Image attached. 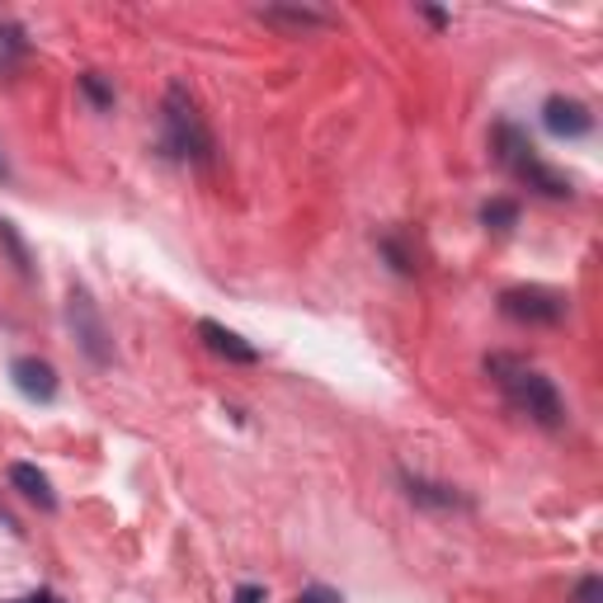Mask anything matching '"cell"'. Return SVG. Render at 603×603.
<instances>
[{"mask_svg": "<svg viewBox=\"0 0 603 603\" xmlns=\"http://www.w3.org/2000/svg\"><path fill=\"white\" fill-rule=\"evenodd\" d=\"M14 603H61L53 590H38V594H24V599H14Z\"/></svg>", "mask_w": 603, "mask_h": 603, "instance_id": "e0dca14e", "label": "cell"}, {"mask_svg": "<svg viewBox=\"0 0 603 603\" xmlns=\"http://www.w3.org/2000/svg\"><path fill=\"white\" fill-rule=\"evenodd\" d=\"M543 123L551 137H584L594 128V114L584 109L580 100H566V94H551V100L543 104Z\"/></svg>", "mask_w": 603, "mask_h": 603, "instance_id": "5b68a950", "label": "cell"}, {"mask_svg": "<svg viewBox=\"0 0 603 603\" xmlns=\"http://www.w3.org/2000/svg\"><path fill=\"white\" fill-rule=\"evenodd\" d=\"M81 90L94 100V109H114V90H109V86H104L94 71H86V76H81Z\"/></svg>", "mask_w": 603, "mask_h": 603, "instance_id": "7c38bea8", "label": "cell"}, {"mask_svg": "<svg viewBox=\"0 0 603 603\" xmlns=\"http://www.w3.org/2000/svg\"><path fill=\"white\" fill-rule=\"evenodd\" d=\"M500 311L519 326H557L566 316V297L551 288H510L500 297Z\"/></svg>", "mask_w": 603, "mask_h": 603, "instance_id": "3957f363", "label": "cell"}, {"mask_svg": "<svg viewBox=\"0 0 603 603\" xmlns=\"http://www.w3.org/2000/svg\"><path fill=\"white\" fill-rule=\"evenodd\" d=\"M67 316H71L76 340H81L86 354H90L94 363H109V335H104V321H100V311H94L90 293L76 288V293H71V307H67Z\"/></svg>", "mask_w": 603, "mask_h": 603, "instance_id": "277c9868", "label": "cell"}, {"mask_svg": "<svg viewBox=\"0 0 603 603\" xmlns=\"http://www.w3.org/2000/svg\"><path fill=\"white\" fill-rule=\"evenodd\" d=\"M0 241H5V246H10V255H14V264H20V269H24V274H29V255H24V246H20V236H14V227H10V221H0Z\"/></svg>", "mask_w": 603, "mask_h": 603, "instance_id": "4fadbf2b", "label": "cell"}, {"mask_svg": "<svg viewBox=\"0 0 603 603\" xmlns=\"http://www.w3.org/2000/svg\"><path fill=\"white\" fill-rule=\"evenodd\" d=\"M260 20L264 24H278V29H321L326 24V14H316V10H260Z\"/></svg>", "mask_w": 603, "mask_h": 603, "instance_id": "9c48e42d", "label": "cell"}, {"mask_svg": "<svg viewBox=\"0 0 603 603\" xmlns=\"http://www.w3.org/2000/svg\"><path fill=\"white\" fill-rule=\"evenodd\" d=\"M486 373L500 383V391L510 396L514 410L533 416L537 424H547V430H557L561 424V396H557V387H551V377H543L537 368H528V363H519L510 354H490Z\"/></svg>", "mask_w": 603, "mask_h": 603, "instance_id": "6da1fadb", "label": "cell"}, {"mask_svg": "<svg viewBox=\"0 0 603 603\" xmlns=\"http://www.w3.org/2000/svg\"><path fill=\"white\" fill-rule=\"evenodd\" d=\"M10 486L20 490L24 500H34L38 510H57V496H53V486H47V476L38 467H29V463H14L10 467Z\"/></svg>", "mask_w": 603, "mask_h": 603, "instance_id": "ba28073f", "label": "cell"}, {"mask_svg": "<svg viewBox=\"0 0 603 603\" xmlns=\"http://www.w3.org/2000/svg\"><path fill=\"white\" fill-rule=\"evenodd\" d=\"M0 180H5V161H0Z\"/></svg>", "mask_w": 603, "mask_h": 603, "instance_id": "ac0fdd59", "label": "cell"}, {"mask_svg": "<svg viewBox=\"0 0 603 603\" xmlns=\"http://www.w3.org/2000/svg\"><path fill=\"white\" fill-rule=\"evenodd\" d=\"M410 500H424V504H439V510H453L457 496L448 486H430V481H410Z\"/></svg>", "mask_w": 603, "mask_h": 603, "instance_id": "8fae6325", "label": "cell"}, {"mask_svg": "<svg viewBox=\"0 0 603 603\" xmlns=\"http://www.w3.org/2000/svg\"><path fill=\"white\" fill-rule=\"evenodd\" d=\"M166 128H170V147L180 156L203 161V166L213 161V133L203 128V118L184 86H170V94H166Z\"/></svg>", "mask_w": 603, "mask_h": 603, "instance_id": "7a4b0ae2", "label": "cell"}, {"mask_svg": "<svg viewBox=\"0 0 603 603\" xmlns=\"http://www.w3.org/2000/svg\"><path fill=\"white\" fill-rule=\"evenodd\" d=\"M14 387H20L24 396H34V401H53L57 396V368L53 363H43V359H14Z\"/></svg>", "mask_w": 603, "mask_h": 603, "instance_id": "8992f818", "label": "cell"}, {"mask_svg": "<svg viewBox=\"0 0 603 603\" xmlns=\"http://www.w3.org/2000/svg\"><path fill=\"white\" fill-rule=\"evenodd\" d=\"M198 335H203V344L213 349V354H221V359H231V363H255L260 354H255V344H246L236 330H227V326H217V321H198Z\"/></svg>", "mask_w": 603, "mask_h": 603, "instance_id": "52a82bcc", "label": "cell"}, {"mask_svg": "<svg viewBox=\"0 0 603 603\" xmlns=\"http://www.w3.org/2000/svg\"><path fill=\"white\" fill-rule=\"evenodd\" d=\"M481 221L490 231H510L514 221H519V203H510V198H490L486 208H481Z\"/></svg>", "mask_w": 603, "mask_h": 603, "instance_id": "30bf717a", "label": "cell"}, {"mask_svg": "<svg viewBox=\"0 0 603 603\" xmlns=\"http://www.w3.org/2000/svg\"><path fill=\"white\" fill-rule=\"evenodd\" d=\"M576 603H603V580L599 576H584L580 590H576Z\"/></svg>", "mask_w": 603, "mask_h": 603, "instance_id": "5bb4252c", "label": "cell"}, {"mask_svg": "<svg viewBox=\"0 0 603 603\" xmlns=\"http://www.w3.org/2000/svg\"><path fill=\"white\" fill-rule=\"evenodd\" d=\"M297 603H340V594H335V590H326V584H311V590H302V594H297Z\"/></svg>", "mask_w": 603, "mask_h": 603, "instance_id": "9a60e30c", "label": "cell"}, {"mask_svg": "<svg viewBox=\"0 0 603 603\" xmlns=\"http://www.w3.org/2000/svg\"><path fill=\"white\" fill-rule=\"evenodd\" d=\"M236 603H264V590L260 584H241V590H236Z\"/></svg>", "mask_w": 603, "mask_h": 603, "instance_id": "2e32d148", "label": "cell"}]
</instances>
